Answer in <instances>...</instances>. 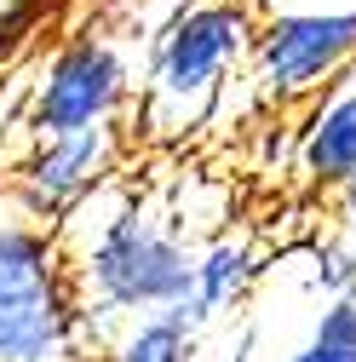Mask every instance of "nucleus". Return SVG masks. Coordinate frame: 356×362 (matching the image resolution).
Here are the masks:
<instances>
[{
  "label": "nucleus",
  "instance_id": "nucleus-2",
  "mask_svg": "<svg viewBox=\"0 0 356 362\" xmlns=\"http://www.w3.org/2000/svg\"><path fill=\"white\" fill-rule=\"evenodd\" d=\"M259 47V23L247 0H190L161 35L150 69L138 81V115L150 144H178L196 127H207V115L225 98V81L253 64Z\"/></svg>",
  "mask_w": 356,
  "mask_h": 362
},
{
  "label": "nucleus",
  "instance_id": "nucleus-14",
  "mask_svg": "<svg viewBox=\"0 0 356 362\" xmlns=\"http://www.w3.org/2000/svg\"><path fill=\"white\" fill-rule=\"evenodd\" d=\"M0 190H6V167H0Z\"/></svg>",
  "mask_w": 356,
  "mask_h": 362
},
{
  "label": "nucleus",
  "instance_id": "nucleus-5",
  "mask_svg": "<svg viewBox=\"0 0 356 362\" xmlns=\"http://www.w3.org/2000/svg\"><path fill=\"white\" fill-rule=\"evenodd\" d=\"M350 64H356V6H310L259 23V47L247 69L259 98L299 104V98H322Z\"/></svg>",
  "mask_w": 356,
  "mask_h": 362
},
{
  "label": "nucleus",
  "instance_id": "nucleus-1",
  "mask_svg": "<svg viewBox=\"0 0 356 362\" xmlns=\"http://www.w3.org/2000/svg\"><path fill=\"white\" fill-rule=\"evenodd\" d=\"M98 224L86 213H69L58 230L86 328L93 322H138V316H161L196 293V247L172 230L161 213L132 202L121 190H98Z\"/></svg>",
  "mask_w": 356,
  "mask_h": 362
},
{
  "label": "nucleus",
  "instance_id": "nucleus-6",
  "mask_svg": "<svg viewBox=\"0 0 356 362\" xmlns=\"http://www.w3.org/2000/svg\"><path fill=\"white\" fill-rule=\"evenodd\" d=\"M121 156V127H93V132H69V139H35L18 167H6V202L18 207L23 224L40 230H64L69 213L93 202Z\"/></svg>",
  "mask_w": 356,
  "mask_h": 362
},
{
  "label": "nucleus",
  "instance_id": "nucleus-3",
  "mask_svg": "<svg viewBox=\"0 0 356 362\" xmlns=\"http://www.w3.org/2000/svg\"><path fill=\"white\" fill-rule=\"evenodd\" d=\"M69 253L52 230L0 218V362H93Z\"/></svg>",
  "mask_w": 356,
  "mask_h": 362
},
{
  "label": "nucleus",
  "instance_id": "nucleus-9",
  "mask_svg": "<svg viewBox=\"0 0 356 362\" xmlns=\"http://www.w3.org/2000/svg\"><path fill=\"white\" fill-rule=\"evenodd\" d=\"M190 351H196V334L172 310H161V316H138V322L115 328L104 362H190Z\"/></svg>",
  "mask_w": 356,
  "mask_h": 362
},
{
  "label": "nucleus",
  "instance_id": "nucleus-4",
  "mask_svg": "<svg viewBox=\"0 0 356 362\" xmlns=\"http://www.w3.org/2000/svg\"><path fill=\"white\" fill-rule=\"evenodd\" d=\"M126 104H138L126 47L115 35L81 29L64 47H52L29 75L23 127L35 139H69V132H93V127H121Z\"/></svg>",
  "mask_w": 356,
  "mask_h": 362
},
{
  "label": "nucleus",
  "instance_id": "nucleus-12",
  "mask_svg": "<svg viewBox=\"0 0 356 362\" xmlns=\"http://www.w3.org/2000/svg\"><path fill=\"white\" fill-rule=\"evenodd\" d=\"M40 12H47V0H0V64L35 35Z\"/></svg>",
  "mask_w": 356,
  "mask_h": 362
},
{
  "label": "nucleus",
  "instance_id": "nucleus-13",
  "mask_svg": "<svg viewBox=\"0 0 356 362\" xmlns=\"http://www.w3.org/2000/svg\"><path fill=\"white\" fill-rule=\"evenodd\" d=\"M339 230H345V242L356 247V178L339 190Z\"/></svg>",
  "mask_w": 356,
  "mask_h": 362
},
{
  "label": "nucleus",
  "instance_id": "nucleus-7",
  "mask_svg": "<svg viewBox=\"0 0 356 362\" xmlns=\"http://www.w3.org/2000/svg\"><path fill=\"white\" fill-rule=\"evenodd\" d=\"M293 150H299V173L316 190H345L356 178V64L310 104Z\"/></svg>",
  "mask_w": 356,
  "mask_h": 362
},
{
  "label": "nucleus",
  "instance_id": "nucleus-8",
  "mask_svg": "<svg viewBox=\"0 0 356 362\" xmlns=\"http://www.w3.org/2000/svg\"><path fill=\"white\" fill-rule=\"evenodd\" d=\"M253 276H259V253L247 236H213L207 247H196V305L207 316H225L230 305H242Z\"/></svg>",
  "mask_w": 356,
  "mask_h": 362
},
{
  "label": "nucleus",
  "instance_id": "nucleus-10",
  "mask_svg": "<svg viewBox=\"0 0 356 362\" xmlns=\"http://www.w3.org/2000/svg\"><path fill=\"white\" fill-rule=\"evenodd\" d=\"M282 362H356V299H328Z\"/></svg>",
  "mask_w": 356,
  "mask_h": 362
},
{
  "label": "nucleus",
  "instance_id": "nucleus-11",
  "mask_svg": "<svg viewBox=\"0 0 356 362\" xmlns=\"http://www.w3.org/2000/svg\"><path fill=\"white\" fill-rule=\"evenodd\" d=\"M310 282H316L322 305L328 299H356V247L339 236V242H322L316 247V264H310Z\"/></svg>",
  "mask_w": 356,
  "mask_h": 362
}]
</instances>
